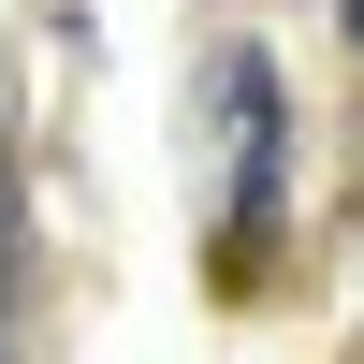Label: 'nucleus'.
I'll return each mask as SVG.
<instances>
[{
	"label": "nucleus",
	"mask_w": 364,
	"mask_h": 364,
	"mask_svg": "<svg viewBox=\"0 0 364 364\" xmlns=\"http://www.w3.org/2000/svg\"><path fill=\"white\" fill-rule=\"evenodd\" d=\"M219 146H233V190H219V233L233 248H262L277 233V58L262 44H219Z\"/></svg>",
	"instance_id": "nucleus-1"
},
{
	"label": "nucleus",
	"mask_w": 364,
	"mask_h": 364,
	"mask_svg": "<svg viewBox=\"0 0 364 364\" xmlns=\"http://www.w3.org/2000/svg\"><path fill=\"white\" fill-rule=\"evenodd\" d=\"M0 306H15V190H0Z\"/></svg>",
	"instance_id": "nucleus-2"
},
{
	"label": "nucleus",
	"mask_w": 364,
	"mask_h": 364,
	"mask_svg": "<svg viewBox=\"0 0 364 364\" xmlns=\"http://www.w3.org/2000/svg\"><path fill=\"white\" fill-rule=\"evenodd\" d=\"M350 44H364V0H350Z\"/></svg>",
	"instance_id": "nucleus-3"
}]
</instances>
